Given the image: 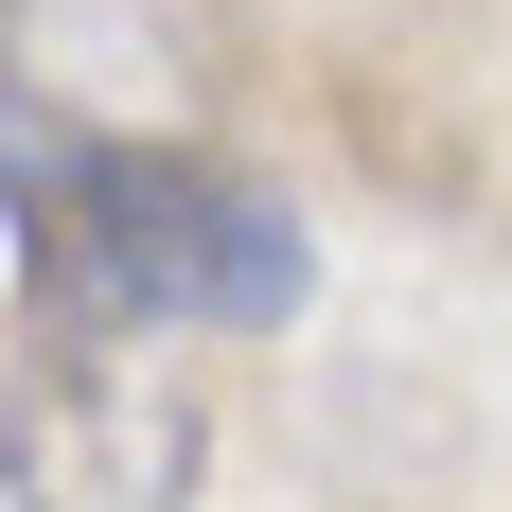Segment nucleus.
Segmentation results:
<instances>
[{"label": "nucleus", "mask_w": 512, "mask_h": 512, "mask_svg": "<svg viewBox=\"0 0 512 512\" xmlns=\"http://www.w3.org/2000/svg\"><path fill=\"white\" fill-rule=\"evenodd\" d=\"M0 230H18V301L106 336H265L318 301L301 212L142 124H0Z\"/></svg>", "instance_id": "nucleus-1"}, {"label": "nucleus", "mask_w": 512, "mask_h": 512, "mask_svg": "<svg viewBox=\"0 0 512 512\" xmlns=\"http://www.w3.org/2000/svg\"><path fill=\"white\" fill-rule=\"evenodd\" d=\"M212 407L177 336H106V318H36L0 336V512H195Z\"/></svg>", "instance_id": "nucleus-2"}]
</instances>
